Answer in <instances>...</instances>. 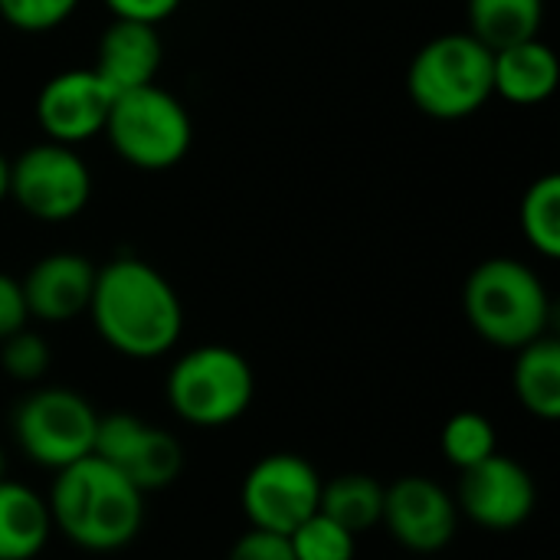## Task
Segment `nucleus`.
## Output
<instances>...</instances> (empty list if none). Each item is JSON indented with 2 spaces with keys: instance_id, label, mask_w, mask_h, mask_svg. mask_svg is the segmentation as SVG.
<instances>
[{
  "instance_id": "1",
  "label": "nucleus",
  "mask_w": 560,
  "mask_h": 560,
  "mask_svg": "<svg viewBox=\"0 0 560 560\" xmlns=\"http://www.w3.org/2000/svg\"><path fill=\"white\" fill-rule=\"evenodd\" d=\"M85 312L98 338L131 361H158L171 354L184 335V305L174 285L138 256H118L95 266Z\"/></svg>"
},
{
  "instance_id": "2",
  "label": "nucleus",
  "mask_w": 560,
  "mask_h": 560,
  "mask_svg": "<svg viewBox=\"0 0 560 560\" xmlns=\"http://www.w3.org/2000/svg\"><path fill=\"white\" fill-rule=\"evenodd\" d=\"M46 505L52 528L92 555L128 548L144 525V495L98 456L59 469Z\"/></svg>"
},
{
  "instance_id": "3",
  "label": "nucleus",
  "mask_w": 560,
  "mask_h": 560,
  "mask_svg": "<svg viewBox=\"0 0 560 560\" xmlns=\"http://www.w3.org/2000/svg\"><path fill=\"white\" fill-rule=\"evenodd\" d=\"M463 312L482 341L502 351H522L548 335L551 295L528 262L492 256L469 272L463 285Z\"/></svg>"
},
{
  "instance_id": "4",
  "label": "nucleus",
  "mask_w": 560,
  "mask_h": 560,
  "mask_svg": "<svg viewBox=\"0 0 560 560\" xmlns=\"http://www.w3.org/2000/svg\"><path fill=\"white\" fill-rule=\"evenodd\" d=\"M410 102L436 118L459 121L489 105L492 92V49L472 33H440L427 39L407 69Z\"/></svg>"
},
{
  "instance_id": "5",
  "label": "nucleus",
  "mask_w": 560,
  "mask_h": 560,
  "mask_svg": "<svg viewBox=\"0 0 560 560\" xmlns=\"http://www.w3.org/2000/svg\"><path fill=\"white\" fill-rule=\"evenodd\" d=\"M171 410L200 430L236 423L256 397L253 364L230 345H197L184 351L164 384Z\"/></svg>"
},
{
  "instance_id": "6",
  "label": "nucleus",
  "mask_w": 560,
  "mask_h": 560,
  "mask_svg": "<svg viewBox=\"0 0 560 560\" xmlns=\"http://www.w3.org/2000/svg\"><path fill=\"white\" fill-rule=\"evenodd\" d=\"M112 151L138 171H171L194 144L187 105L158 82L115 95L105 131Z\"/></svg>"
},
{
  "instance_id": "7",
  "label": "nucleus",
  "mask_w": 560,
  "mask_h": 560,
  "mask_svg": "<svg viewBox=\"0 0 560 560\" xmlns=\"http://www.w3.org/2000/svg\"><path fill=\"white\" fill-rule=\"evenodd\" d=\"M98 417L102 413L69 387H36L13 410V440L30 463L59 472L92 456Z\"/></svg>"
},
{
  "instance_id": "8",
  "label": "nucleus",
  "mask_w": 560,
  "mask_h": 560,
  "mask_svg": "<svg viewBox=\"0 0 560 560\" xmlns=\"http://www.w3.org/2000/svg\"><path fill=\"white\" fill-rule=\"evenodd\" d=\"M10 200L39 223H69L92 200V171L75 148L30 144L10 161Z\"/></svg>"
},
{
  "instance_id": "9",
  "label": "nucleus",
  "mask_w": 560,
  "mask_h": 560,
  "mask_svg": "<svg viewBox=\"0 0 560 560\" xmlns=\"http://www.w3.org/2000/svg\"><path fill=\"white\" fill-rule=\"evenodd\" d=\"M322 476L299 453H269L249 466L240 486V505L249 528L292 535L302 522L318 512Z\"/></svg>"
},
{
  "instance_id": "10",
  "label": "nucleus",
  "mask_w": 560,
  "mask_h": 560,
  "mask_svg": "<svg viewBox=\"0 0 560 560\" xmlns=\"http://www.w3.org/2000/svg\"><path fill=\"white\" fill-rule=\"evenodd\" d=\"M92 456L118 469L141 495L174 486L184 469V450L177 436L135 413L98 417Z\"/></svg>"
},
{
  "instance_id": "11",
  "label": "nucleus",
  "mask_w": 560,
  "mask_h": 560,
  "mask_svg": "<svg viewBox=\"0 0 560 560\" xmlns=\"http://www.w3.org/2000/svg\"><path fill=\"white\" fill-rule=\"evenodd\" d=\"M381 525L404 551L417 558H433L453 545L459 509L453 492H446L430 476H400L384 486Z\"/></svg>"
},
{
  "instance_id": "12",
  "label": "nucleus",
  "mask_w": 560,
  "mask_h": 560,
  "mask_svg": "<svg viewBox=\"0 0 560 560\" xmlns=\"http://www.w3.org/2000/svg\"><path fill=\"white\" fill-rule=\"evenodd\" d=\"M456 509L472 525L486 532H515L522 528L538 505L535 476L512 456H489L479 466L459 472Z\"/></svg>"
},
{
  "instance_id": "13",
  "label": "nucleus",
  "mask_w": 560,
  "mask_h": 560,
  "mask_svg": "<svg viewBox=\"0 0 560 560\" xmlns=\"http://www.w3.org/2000/svg\"><path fill=\"white\" fill-rule=\"evenodd\" d=\"M115 92L95 75V69H62L43 82L36 95V121L46 141L75 148L105 131Z\"/></svg>"
},
{
  "instance_id": "14",
  "label": "nucleus",
  "mask_w": 560,
  "mask_h": 560,
  "mask_svg": "<svg viewBox=\"0 0 560 560\" xmlns=\"http://www.w3.org/2000/svg\"><path fill=\"white\" fill-rule=\"evenodd\" d=\"M95 285V266L79 253H49L20 279L26 312L36 322L62 325L85 315Z\"/></svg>"
},
{
  "instance_id": "15",
  "label": "nucleus",
  "mask_w": 560,
  "mask_h": 560,
  "mask_svg": "<svg viewBox=\"0 0 560 560\" xmlns=\"http://www.w3.org/2000/svg\"><path fill=\"white\" fill-rule=\"evenodd\" d=\"M161 62H164V43L158 26L112 20L98 36L92 69L115 95H121L158 82Z\"/></svg>"
},
{
  "instance_id": "16",
  "label": "nucleus",
  "mask_w": 560,
  "mask_h": 560,
  "mask_svg": "<svg viewBox=\"0 0 560 560\" xmlns=\"http://www.w3.org/2000/svg\"><path fill=\"white\" fill-rule=\"evenodd\" d=\"M558 82V56L541 36L492 52V92L509 105H541L555 95Z\"/></svg>"
},
{
  "instance_id": "17",
  "label": "nucleus",
  "mask_w": 560,
  "mask_h": 560,
  "mask_svg": "<svg viewBox=\"0 0 560 560\" xmlns=\"http://www.w3.org/2000/svg\"><path fill=\"white\" fill-rule=\"evenodd\" d=\"M52 535L46 499L13 479L0 482V560H33Z\"/></svg>"
},
{
  "instance_id": "18",
  "label": "nucleus",
  "mask_w": 560,
  "mask_h": 560,
  "mask_svg": "<svg viewBox=\"0 0 560 560\" xmlns=\"http://www.w3.org/2000/svg\"><path fill=\"white\" fill-rule=\"evenodd\" d=\"M512 387L518 404L551 423L560 417V345L558 338L545 335L522 351H515V371H512Z\"/></svg>"
},
{
  "instance_id": "19",
  "label": "nucleus",
  "mask_w": 560,
  "mask_h": 560,
  "mask_svg": "<svg viewBox=\"0 0 560 560\" xmlns=\"http://www.w3.org/2000/svg\"><path fill=\"white\" fill-rule=\"evenodd\" d=\"M466 33L495 52L541 33L545 0H466Z\"/></svg>"
},
{
  "instance_id": "20",
  "label": "nucleus",
  "mask_w": 560,
  "mask_h": 560,
  "mask_svg": "<svg viewBox=\"0 0 560 560\" xmlns=\"http://www.w3.org/2000/svg\"><path fill=\"white\" fill-rule=\"evenodd\" d=\"M318 512L354 538L374 532L384 515V486L368 472H341L322 482Z\"/></svg>"
},
{
  "instance_id": "21",
  "label": "nucleus",
  "mask_w": 560,
  "mask_h": 560,
  "mask_svg": "<svg viewBox=\"0 0 560 560\" xmlns=\"http://www.w3.org/2000/svg\"><path fill=\"white\" fill-rule=\"evenodd\" d=\"M518 226L525 243L545 256H560V177L558 174H541L528 184L522 207H518Z\"/></svg>"
},
{
  "instance_id": "22",
  "label": "nucleus",
  "mask_w": 560,
  "mask_h": 560,
  "mask_svg": "<svg viewBox=\"0 0 560 560\" xmlns=\"http://www.w3.org/2000/svg\"><path fill=\"white\" fill-rule=\"evenodd\" d=\"M440 453L459 472H466V469L479 466L482 459L495 456L499 453V436H495L492 420L486 413H479V410L453 413L440 430Z\"/></svg>"
},
{
  "instance_id": "23",
  "label": "nucleus",
  "mask_w": 560,
  "mask_h": 560,
  "mask_svg": "<svg viewBox=\"0 0 560 560\" xmlns=\"http://www.w3.org/2000/svg\"><path fill=\"white\" fill-rule=\"evenodd\" d=\"M289 545L295 560H354L358 555V538L341 525H335L331 518H325L322 512L302 522L289 535Z\"/></svg>"
},
{
  "instance_id": "24",
  "label": "nucleus",
  "mask_w": 560,
  "mask_h": 560,
  "mask_svg": "<svg viewBox=\"0 0 560 560\" xmlns=\"http://www.w3.org/2000/svg\"><path fill=\"white\" fill-rule=\"evenodd\" d=\"M49 361H52V354L39 331L23 328V331L10 335L7 341H0V371L20 384L43 381L49 371Z\"/></svg>"
},
{
  "instance_id": "25",
  "label": "nucleus",
  "mask_w": 560,
  "mask_h": 560,
  "mask_svg": "<svg viewBox=\"0 0 560 560\" xmlns=\"http://www.w3.org/2000/svg\"><path fill=\"white\" fill-rule=\"evenodd\" d=\"M82 0H0V20L20 33L59 30Z\"/></svg>"
},
{
  "instance_id": "26",
  "label": "nucleus",
  "mask_w": 560,
  "mask_h": 560,
  "mask_svg": "<svg viewBox=\"0 0 560 560\" xmlns=\"http://www.w3.org/2000/svg\"><path fill=\"white\" fill-rule=\"evenodd\" d=\"M226 560H295L289 535H272V532H259L249 528L246 535L236 538V545L230 548Z\"/></svg>"
},
{
  "instance_id": "27",
  "label": "nucleus",
  "mask_w": 560,
  "mask_h": 560,
  "mask_svg": "<svg viewBox=\"0 0 560 560\" xmlns=\"http://www.w3.org/2000/svg\"><path fill=\"white\" fill-rule=\"evenodd\" d=\"M112 20H131V23H148L158 26L177 13L184 0H102Z\"/></svg>"
},
{
  "instance_id": "28",
  "label": "nucleus",
  "mask_w": 560,
  "mask_h": 560,
  "mask_svg": "<svg viewBox=\"0 0 560 560\" xmlns=\"http://www.w3.org/2000/svg\"><path fill=\"white\" fill-rule=\"evenodd\" d=\"M23 328H30V312H26L20 279H13L10 272H0V341H7L10 335Z\"/></svg>"
},
{
  "instance_id": "29",
  "label": "nucleus",
  "mask_w": 560,
  "mask_h": 560,
  "mask_svg": "<svg viewBox=\"0 0 560 560\" xmlns=\"http://www.w3.org/2000/svg\"><path fill=\"white\" fill-rule=\"evenodd\" d=\"M10 200V158L0 151V203Z\"/></svg>"
},
{
  "instance_id": "30",
  "label": "nucleus",
  "mask_w": 560,
  "mask_h": 560,
  "mask_svg": "<svg viewBox=\"0 0 560 560\" xmlns=\"http://www.w3.org/2000/svg\"><path fill=\"white\" fill-rule=\"evenodd\" d=\"M7 479V453H3V446H0V482Z\"/></svg>"
}]
</instances>
